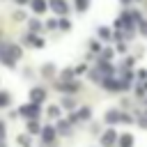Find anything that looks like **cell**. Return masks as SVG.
I'll return each instance as SVG.
<instances>
[{
  "label": "cell",
  "mask_w": 147,
  "mask_h": 147,
  "mask_svg": "<svg viewBox=\"0 0 147 147\" xmlns=\"http://www.w3.org/2000/svg\"><path fill=\"white\" fill-rule=\"evenodd\" d=\"M7 103H9V94L0 92V106H7Z\"/></svg>",
  "instance_id": "30bf717a"
},
{
  "label": "cell",
  "mask_w": 147,
  "mask_h": 147,
  "mask_svg": "<svg viewBox=\"0 0 147 147\" xmlns=\"http://www.w3.org/2000/svg\"><path fill=\"white\" fill-rule=\"evenodd\" d=\"M18 142H21L23 147H30V138H28V136H21V138H18Z\"/></svg>",
  "instance_id": "7c38bea8"
},
{
  "label": "cell",
  "mask_w": 147,
  "mask_h": 147,
  "mask_svg": "<svg viewBox=\"0 0 147 147\" xmlns=\"http://www.w3.org/2000/svg\"><path fill=\"white\" fill-rule=\"evenodd\" d=\"M119 145H122V147H131V145H133V138H131L129 133H124V136H119Z\"/></svg>",
  "instance_id": "ba28073f"
},
{
  "label": "cell",
  "mask_w": 147,
  "mask_h": 147,
  "mask_svg": "<svg viewBox=\"0 0 147 147\" xmlns=\"http://www.w3.org/2000/svg\"><path fill=\"white\" fill-rule=\"evenodd\" d=\"M2 133H5V124L0 122V138H2Z\"/></svg>",
  "instance_id": "2e32d148"
},
{
  "label": "cell",
  "mask_w": 147,
  "mask_h": 147,
  "mask_svg": "<svg viewBox=\"0 0 147 147\" xmlns=\"http://www.w3.org/2000/svg\"><path fill=\"white\" fill-rule=\"evenodd\" d=\"M51 5L55 7L57 14H67V11H69V9H67V2H62V0H51Z\"/></svg>",
  "instance_id": "7a4b0ae2"
},
{
  "label": "cell",
  "mask_w": 147,
  "mask_h": 147,
  "mask_svg": "<svg viewBox=\"0 0 147 147\" xmlns=\"http://www.w3.org/2000/svg\"><path fill=\"white\" fill-rule=\"evenodd\" d=\"M57 131L60 133H69V122H60L57 124Z\"/></svg>",
  "instance_id": "9c48e42d"
},
{
  "label": "cell",
  "mask_w": 147,
  "mask_h": 147,
  "mask_svg": "<svg viewBox=\"0 0 147 147\" xmlns=\"http://www.w3.org/2000/svg\"><path fill=\"white\" fill-rule=\"evenodd\" d=\"M28 129H30V133H37V131H39V126H37V122H30V124H28Z\"/></svg>",
  "instance_id": "5bb4252c"
},
{
  "label": "cell",
  "mask_w": 147,
  "mask_h": 147,
  "mask_svg": "<svg viewBox=\"0 0 147 147\" xmlns=\"http://www.w3.org/2000/svg\"><path fill=\"white\" fill-rule=\"evenodd\" d=\"M90 117V108H83L80 113H76L74 117H71V122H78V119H87Z\"/></svg>",
  "instance_id": "277c9868"
},
{
  "label": "cell",
  "mask_w": 147,
  "mask_h": 147,
  "mask_svg": "<svg viewBox=\"0 0 147 147\" xmlns=\"http://www.w3.org/2000/svg\"><path fill=\"white\" fill-rule=\"evenodd\" d=\"M76 5H78V11H85L87 9V0H78Z\"/></svg>",
  "instance_id": "4fadbf2b"
},
{
  "label": "cell",
  "mask_w": 147,
  "mask_h": 147,
  "mask_svg": "<svg viewBox=\"0 0 147 147\" xmlns=\"http://www.w3.org/2000/svg\"><path fill=\"white\" fill-rule=\"evenodd\" d=\"M21 115H25V117H37V115H39V108H37V103L23 106V108H21Z\"/></svg>",
  "instance_id": "6da1fadb"
},
{
  "label": "cell",
  "mask_w": 147,
  "mask_h": 147,
  "mask_svg": "<svg viewBox=\"0 0 147 147\" xmlns=\"http://www.w3.org/2000/svg\"><path fill=\"white\" fill-rule=\"evenodd\" d=\"M53 136H55V131H53L51 126H46V129L41 131V138H44V142H51V140H53Z\"/></svg>",
  "instance_id": "5b68a950"
},
{
  "label": "cell",
  "mask_w": 147,
  "mask_h": 147,
  "mask_svg": "<svg viewBox=\"0 0 147 147\" xmlns=\"http://www.w3.org/2000/svg\"><path fill=\"white\" fill-rule=\"evenodd\" d=\"M140 32H142V34H147V23H140Z\"/></svg>",
  "instance_id": "9a60e30c"
},
{
  "label": "cell",
  "mask_w": 147,
  "mask_h": 147,
  "mask_svg": "<svg viewBox=\"0 0 147 147\" xmlns=\"http://www.w3.org/2000/svg\"><path fill=\"white\" fill-rule=\"evenodd\" d=\"M99 37H101V39H108V37H110V32H108L106 28H99Z\"/></svg>",
  "instance_id": "8fae6325"
},
{
  "label": "cell",
  "mask_w": 147,
  "mask_h": 147,
  "mask_svg": "<svg viewBox=\"0 0 147 147\" xmlns=\"http://www.w3.org/2000/svg\"><path fill=\"white\" fill-rule=\"evenodd\" d=\"M44 96H46V92H44V90H39V87H37V90H32V101H34V103H39Z\"/></svg>",
  "instance_id": "52a82bcc"
},
{
  "label": "cell",
  "mask_w": 147,
  "mask_h": 147,
  "mask_svg": "<svg viewBox=\"0 0 147 147\" xmlns=\"http://www.w3.org/2000/svg\"><path fill=\"white\" fill-rule=\"evenodd\" d=\"M32 9L37 14H41V11H46V2L44 0H32Z\"/></svg>",
  "instance_id": "8992f818"
},
{
  "label": "cell",
  "mask_w": 147,
  "mask_h": 147,
  "mask_svg": "<svg viewBox=\"0 0 147 147\" xmlns=\"http://www.w3.org/2000/svg\"><path fill=\"white\" fill-rule=\"evenodd\" d=\"M122 2H129V0H122Z\"/></svg>",
  "instance_id": "e0dca14e"
},
{
  "label": "cell",
  "mask_w": 147,
  "mask_h": 147,
  "mask_svg": "<svg viewBox=\"0 0 147 147\" xmlns=\"http://www.w3.org/2000/svg\"><path fill=\"white\" fill-rule=\"evenodd\" d=\"M101 140H103V145H113V142L117 140V133H115V131H106Z\"/></svg>",
  "instance_id": "3957f363"
}]
</instances>
